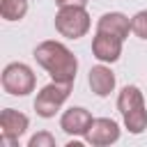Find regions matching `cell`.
<instances>
[{
    "instance_id": "7",
    "label": "cell",
    "mask_w": 147,
    "mask_h": 147,
    "mask_svg": "<svg viewBox=\"0 0 147 147\" xmlns=\"http://www.w3.org/2000/svg\"><path fill=\"white\" fill-rule=\"evenodd\" d=\"M25 129H28V115H23L14 108H5L0 113V133H2L0 142L14 145L25 133Z\"/></svg>"
},
{
    "instance_id": "9",
    "label": "cell",
    "mask_w": 147,
    "mask_h": 147,
    "mask_svg": "<svg viewBox=\"0 0 147 147\" xmlns=\"http://www.w3.org/2000/svg\"><path fill=\"white\" fill-rule=\"evenodd\" d=\"M90 124H92V115H90V110H85L80 106L64 110L62 117H60V129L69 136H83L85 138Z\"/></svg>"
},
{
    "instance_id": "14",
    "label": "cell",
    "mask_w": 147,
    "mask_h": 147,
    "mask_svg": "<svg viewBox=\"0 0 147 147\" xmlns=\"http://www.w3.org/2000/svg\"><path fill=\"white\" fill-rule=\"evenodd\" d=\"M28 147H55V138H53L48 131H39L37 136L30 138Z\"/></svg>"
},
{
    "instance_id": "11",
    "label": "cell",
    "mask_w": 147,
    "mask_h": 147,
    "mask_svg": "<svg viewBox=\"0 0 147 147\" xmlns=\"http://www.w3.org/2000/svg\"><path fill=\"white\" fill-rule=\"evenodd\" d=\"M90 87L96 96H108L113 90H115V74L106 67V64H96L90 69Z\"/></svg>"
},
{
    "instance_id": "4",
    "label": "cell",
    "mask_w": 147,
    "mask_h": 147,
    "mask_svg": "<svg viewBox=\"0 0 147 147\" xmlns=\"http://www.w3.org/2000/svg\"><path fill=\"white\" fill-rule=\"evenodd\" d=\"M34 74L23 62H11L2 69V90L14 96H25L34 90Z\"/></svg>"
},
{
    "instance_id": "10",
    "label": "cell",
    "mask_w": 147,
    "mask_h": 147,
    "mask_svg": "<svg viewBox=\"0 0 147 147\" xmlns=\"http://www.w3.org/2000/svg\"><path fill=\"white\" fill-rule=\"evenodd\" d=\"M96 30L99 32H108V34H115L119 39H126L129 32H131V21L129 16H124L122 11H108L99 18L96 23Z\"/></svg>"
},
{
    "instance_id": "12",
    "label": "cell",
    "mask_w": 147,
    "mask_h": 147,
    "mask_svg": "<svg viewBox=\"0 0 147 147\" xmlns=\"http://www.w3.org/2000/svg\"><path fill=\"white\" fill-rule=\"evenodd\" d=\"M28 11V0H0V14L5 21H21Z\"/></svg>"
},
{
    "instance_id": "8",
    "label": "cell",
    "mask_w": 147,
    "mask_h": 147,
    "mask_svg": "<svg viewBox=\"0 0 147 147\" xmlns=\"http://www.w3.org/2000/svg\"><path fill=\"white\" fill-rule=\"evenodd\" d=\"M122 41L124 39H119L115 34L96 30V34L92 39V53L99 62H117L119 55H122Z\"/></svg>"
},
{
    "instance_id": "6",
    "label": "cell",
    "mask_w": 147,
    "mask_h": 147,
    "mask_svg": "<svg viewBox=\"0 0 147 147\" xmlns=\"http://www.w3.org/2000/svg\"><path fill=\"white\" fill-rule=\"evenodd\" d=\"M119 138V126L115 119L110 117H99V119H92L87 133H85V140L92 145V147H106V145H113L117 142Z\"/></svg>"
},
{
    "instance_id": "13",
    "label": "cell",
    "mask_w": 147,
    "mask_h": 147,
    "mask_svg": "<svg viewBox=\"0 0 147 147\" xmlns=\"http://www.w3.org/2000/svg\"><path fill=\"white\" fill-rule=\"evenodd\" d=\"M131 32L140 39H147V9L145 11H138L133 18H131Z\"/></svg>"
},
{
    "instance_id": "15",
    "label": "cell",
    "mask_w": 147,
    "mask_h": 147,
    "mask_svg": "<svg viewBox=\"0 0 147 147\" xmlns=\"http://www.w3.org/2000/svg\"><path fill=\"white\" fill-rule=\"evenodd\" d=\"M55 5L57 7H67V5H87V0H55Z\"/></svg>"
},
{
    "instance_id": "5",
    "label": "cell",
    "mask_w": 147,
    "mask_h": 147,
    "mask_svg": "<svg viewBox=\"0 0 147 147\" xmlns=\"http://www.w3.org/2000/svg\"><path fill=\"white\" fill-rule=\"evenodd\" d=\"M71 92V83H60V80H53L48 83L46 87H41V92L37 94L34 99V110L39 117H55V113L62 108V103L67 101Z\"/></svg>"
},
{
    "instance_id": "2",
    "label": "cell",
    "mask_w": 147,
    "mask_h": 147,
    "mask_svg": "<svg viewBox=\"0 0 147 147\" xmlns=\"http://www.w3.org/2000/svg\"><path fill=\"white\" fill-rule=\"evenodd\" d=\"M117 110L122 113V119L131 133H142L147 129V108H145V96L136 85L122 87L117 96Z\"/></svg>"
},
{
    "instance_id": "3",
    "label": "cell",
    "mask_w": 147,
    "mask_h": 147,
    "mask_svg": "<svg viewBox=\"0 0 147 147\" xmlns=\"http://www.w3.org/2000/svg\"><path fill=\"white\" fill-rule=\"evenodd\" d=\"M55 30L67 39H80L90 30V14L83 5L60 7V11L55 14Z\"/></svg>"
},
{
    "instance_id": "1",
    "label": "cell",
    "mask_w": 147,
    "mask_h": 147,
    "mask_svg": "<svg viewBox=\"0 0 147 147\" xmlns=\"http://www.w3.org/2000/svg\"><path fill=\"white\" fill-rule=\"evenodd\" d=\"M34 60L51 74L53 80H60V83H74L76 78V71H78V60L76 55L60 41H41L37 48H34Z\"/></svg>"
}]
</instances>
